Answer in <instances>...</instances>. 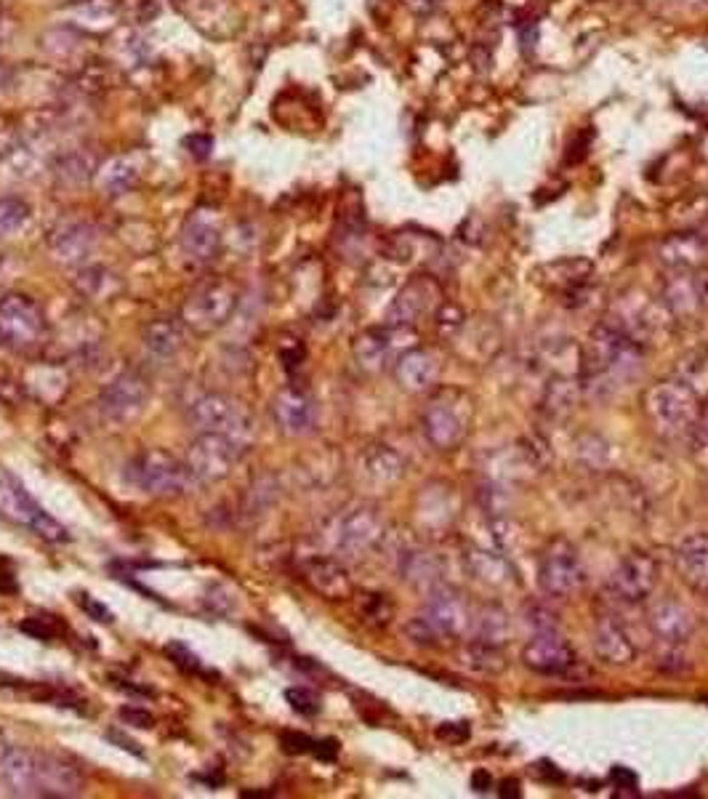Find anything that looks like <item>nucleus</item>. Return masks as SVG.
<instances>
[{
    "label": "nucleus",
    "instance_id": "obj_8",
    "mask_svg": "<svg viewBox=\"0 0 708 799\" xmlns=\"http://www.w3.org/2000/svg\"><path fill=\"white\" fill-rule=\"evenodd\" d=\"M243 453L245 445L229 434L200 432V437L186 448L184 464L189 466L194 482H218L237 466Z\"/></svg>",
    "mask_w": 708,
    "mask_h": 799
},
{
    "label": "nucleus",
    "instance_id": "obj_43",
    "mask_svg": "<svg viewBox=\"0 0 708 799\" xmlns=\"http://www.w3.org/2000/svg\"><path fill=\"white\" fill-rule=\"evenodd\" d=\"M359 613L365 615V621H370L373 626H386L394 615V605L383 595H365Z\"/></svg>",
    "mask_w": 708,
    "mask_h": 799
},
{
    "label": "nucleus",
    "instance_id": "obj_17",
    "mask_svg": "<svg viewBox=\"0 0 708 799\" xmlns=\"http://www.w3.org/2000/svg\"><path fill=\"white\" fill-rule=\"evenodd\" d=\"M221 251V221L216 210L197 208L181 227V253L192 264H210Z\"/></svg>",
    "mask_w": 708,
    "mask_h": 799
},
{
    "label": "nucleus",
    "instance_id": "obj_55",
    "mask_svg": "<svg viewBox=\"0 0 708 799\" xmlns=\"http://www.w3.org/2000/svg\"><path fill=\"white\" fill-rule=\"evenodd\" d=\"M498 795H501V797H520V784H517V778H506V781L501 784Z\"/></svg>",
    "mask_w": 708,
    "mask_h": 799
},
{
    "label": "nucleus",
    "instance_id": "obj_38",
    "mask_svg": "<svg viewBox=\"0 0 708 799\" xmlns=\"http://www.w3.org/2000/svg\"><path fill=\"white\" fill-rule=\"evenodd\" d=\"M578 405V384L572 379H554L543 392V413L551 418H567Z\"/></svg>",
    "mask_w": 708,
    "mask_h": 799
},
{
    "label": "nucleus",
    "instance_id": "obj_45",
    "mask_svg": "<svg viewBox=\"0 0 708 799\" xmlns=\"http://www.w3.org/2000/svg\"><path fill=\"white\" fill-rule=\"evenodd\" d=\"M285 698H288L291 709L304 714V717H315L320 712V696L309 688H288Z\"/></svg>",
    "mask_w": 708,
    "mask_h": 799
},
{
    "label": "nucleus",
    "instance_id": "obj_31",
    "mask_svg": "<svg viewBox=\"0 0 708 799\" xmlns=\"http://www.w3.org/2000/svg\"><path fill=\"white\" fill-rule=\"evenodd\" d=\"M139 179H142V166L134 155H115L104 161L96 171V185L110 198L131 193L139 185Z\"/></svg>",
    "mask_w": 708,
    "mask_h": 799
},
{
    "label": "nucleus",
    "instance_id": "obj_34",
    "mask_svg": "<svg viewBox=\"0 0 708 799\" xmlns=\"http://www.w3.org/2000/svg\"><path fill=\"white\" fill-rule=\"evenodd\" d=\"M120 19V0H78L72 11V24L80 32H107Z\"/></svg>",
    "mask_w": 708,
    "mask_h": 799
},
{
    "label": "nucleus",
    "instance_id": "obj_11",
    "mask_svg": "<svg viewBox=\"0 0 708 799\" xmlns=\"http://www.w3.org/2000/svg\"><path fill=\"white\" fill-rule=\"evenodd\" d=\"M174 8L192 29L210 40H232L243 29V13L235 0H174Z\"/></svg>",
    "mask_w": 708,
    "mask_h": 799
},
{
    "label": "nucleus",
    "instance_id": "obj_5",
    "mask_svg": "<svg viewBox=\"0 0 708 799\" xmlns=\"http://www.w3.org/2000/svg\"><path fill=\"white\" fill-rule=\"evenodd\" d=\"M126 474L142 493L155 498H178L194 485L189 466L166 450H142Z\"/></svg>",
    "mask_w": 708,
    "mask_h": 799
},
{
    "label": "nucleus",
    "instance_id": "obj_60",
    "mask_svg": "<svg viewBox=\"0 0 708 799\" xmlns=\"http://www.w3.org/2000/svg\"><path fill=\"white\" fill-rule=\"evenodd\" d=\"M0 16H3V11H0Z\"/></svg>",
    "mask_w": 708,
    "mask_h": 799
},
{
    "label": "nucleus",
    "instance_id": "obj_50",
    "mask_svg": "<svg viewBox=\"0 0 708 799\" xmlns=\"http://www.w3.org/2000/svg\"><path fill=\"white\" fill-rule=\"evenodd\" d=\"M78 605H80L94 621H99V623H112V613H110V607H104L99 599H94L91 595H80V597H78Z\"/></svg>",
    "mask_w": 708,
    "mask_h": 799
},
{
    "label": "nucleus",
    "instance_id": "obj_32",
    "mask_svg": "<svg viewBox=\"0 0 708 799\" xmlns=\"http://www.w3.org/2000/svg\"><path fill=\"white\" fill-rule=\"evenodd\" d=\"M466 568L480 584H485L490 589L512 587L515 579H517L512 563L504 555H496V552H488V549H469L466 552Z\"/></svg>",
    "mask_w": 708,
    "mask_h": 799
},
{
    "label": "nucleus",
    "instance_id": "obj_33",
    "mask_svg": "<svg viewBox=\"0 0 708 799\" xmlns=\"http://www.w3.org/2000/svg\"><path fill=\"white\" fill-rule=\"evenodd\" d=\"M186 331L189 328L184 325L181 315L178 317H158L144 328L142 342L158 358H177L186 344Z\"/></svg>",
    "mask_w": 708,
    "mask_h": 799
},
{
    "label": "nucleus",
    "instance_id": "obj_14",
    "mask_svg": "<svg viewBox=\"0 0 708 799\" xmlns=\"http://www.w3.org/2000/svg\"><path fill=\"white\" fill-rule=\"evenodd\" d=\"M440 637H466L474 626V613L469 610V602L461 597L456 589L437 584L434 589H429V597L424 605V615H421Z\"/></svg>",
    "mask_w": 708,
    "mask_h": 799
},
{
    "label": "nucleus",
    "instance_id": "obj_39",
    "mask_svg": "<svg viewBox=\"0 0 708 799\" xmlns=\"http://www.w3.org/2000/svg\"><path fill=\"white\" fill-rule=\"evenodd\" d=\"M466 663L474 669V671H485V674H501L506 669V661H504V650L496 647V645H488V642H480V639H472L466 645V653H464Z\"/></svg>",
    "mask_w": 708,
    "mask_h": 799
},
{
    "label": "nucleus",
    "instance_id": "obj_22",
    "mask_svg": "<svg viewBox=\"0 0 708 799\" xmlns=\"http://www.w3.org/2000/svg\"><path fill=\"white\" fill-rule=\"evenodd\" d=\"M647 623L653 629V634L666 642V645H682L693 637L696 621L693 613L671 597L655 599L647 610Z\"/></svg>",
    "mask_w": 708,
    "mask_h": 799
},
{
    "label": "nucleus",
    "instance_id": "obj_40",
    "mask_svg": "<svg viewBox=\"0 0 708 799\" xmlns=\"http://www.w3.org/2000/svg\"><path fill=\"white\" fill-rule=\"evenodd\" d=\"M118 288V280L104 267H86L78 277V291L88 299H107Z\"/></svg>",
    "mask_w": 708,
    "mask_h": 799
},
{
    "label": "nucleus",
    "instance_id": "obj_16",
    "mask_svg": "<svg viewBox=\"0 0 708 799\" xmlns=\"http://www.w3.org/2000/svg\"><path fill=\"white\" fill-rule=\"evenodd\" d=\"M523 663L543 677H564L578 666L572 645L554 629H540L523 647Z\"/></svg>",
    "mask_w": 708,
    "mask_h": 799
},
{
    "label": "nucleus",
    "instance_id": "obj_30",
    "mask_svg": "<svg viewBox=\"0 0 708 799\" xmlns=\"http://www.w3.org/2000/svg\"><path fill=\"white\" fill-rule=\"evenodd\" d=\"M99 166H102L99 158L91 150H83V147L56 152L54 161H51V171H54L56 182L64 185V187H80V185L96 179Z\"/></svg>",
    "mask_w": 708,
    "mask_h": 799
},
{
    "label": "nucleus",
    "instance_id": "obj_23",
    "mask_svg": "<svg viewBox=\"0 0 708 799\" xmlns=\"http://www.w3.org/2000/svg\"><path fill=\"white\" fill-rule=\"evenodd\" d=\"M83 789L80 773L62 762L54 754H40L37 752V765H35V797H54L67 799L78 797Z\"/></svg>",
    "mask_w": 708,
    "mask_h": 799
},
{
    "label": "nucleus",
    "instance_id": "obj_26",
    "mask_svg": "<svg viewBox=\"0 0 708 799\" xmlns=\"http://www.w3.org/2000/svg\"><path fill=\"white\" fill-rule=\"evenodd\" d=\"M307 584L325 599H347L352 597V579L350 571L333 560V557H315L304 565Z\"/></svg>",
    "mask_w": 708,
    "mask_h": 799
},
{
    "label": "nucleus",
    "instance_id": "obj_28",
    "mask_svg": "<svg viewBox=\"0 0 708 799\" xmlns=\"http://www.w3.org/2000/svg\"><path fill=\"white\" fill-rule=\"evenodd\" d=\"M35 765L37 752L29 749H8L0 760V784L11 797H35Z\"/></svg>",
    "mask_w": 708,
    "mask_h": 799
},
{
    "label": "nucleus",
    "instance_id": "obj_46",
    "mask_svg": "<svg viewBox=\"0 0 708 799\" xmlns=\"http://www.w3.org/2000/svg\"><path fill=\"white\" fill-rule=\"evenodd\" d=\"M166 653L174 658V663H177L178 669L192 671V674H202V661H200L184 642H178V639L169 642V645H166Z\"/></svg>",
    "mask_w": 708,
    "mask_h": 799
},
{
    "label": "nucleus",
    "instance_id": "obj_7",
    "mask_svg": "<svg viewBox=\"0 0 708 799\" xmlns=\"http://www.w3.org/2000/svg\"><path fill=\"white\" fill-rule=\"evenodd\" d=\"M45 336V317L35 299L24 293H5L0 299V347L27 352Z\"/></svg>",
    "mask_w": 708,
    "mask_h": 799
},
{
    "label": "nucleus",
    "instance_id": "obj_41",
    "mask_svg": "<svg viewBox=\"0 0 708 799\" xmlns=\"http://www.w3.org/2000/svg\"><path fill=\"white\" fill-rule=\"evenodd\" d=\"M29 218V205L21 198H0V237L13 235Z\"/></svg>",
    "mask_w": 708,
    "mask_h": 799
},
{
    "label": "nucleus",
    "instance_id": "obj_20",
    "mask_svg": "<svg viewBox=\"0 0 708 799\" xmlns=\"http://www.w3.org/2000/svg\"><path fill=\"white\" fill-rule=\"evenodd\" d=\"M440 299V285L432 277H416L410 280L386 309V325L410 328L421 315L432 312L434 301Z\"/></svg>",
    "mask_w": 708,
    "mask_h": 799
},
{
    "label": "nucleus",
    "instance_id": "obj_44",
    "mask_svg": "<svg viewBox=\"0 0 708 799\" xmlns=\"http://www.w3.org/2000/svg\"><path fill=\"white\" fill-rule=\"evenodd\" d=\"M161 11V0H120V19L131 24H144L155 19Z\"/></svg>",
    "mask_w": 708,
    "mask_h": 799
},
{
    "label": "nucleus",
    "instance_id": "obj_56",
    "mask_svg": "<svg viewBox=\"0 0 708 799\" xmlns=\"http://www.w3.org/2000/svg\"><path fill=\"white\" fill-rule=\"evenodd\" d=\"M8 749H11V744H8V738H5V733L0 730V760L8 754Z\"/></svg>",
    "mask_w": 708,
    "mask_h": 799
},
{
    "label": "nucleus",
    "instance_id": "obj_58",
    "mask_svg": "<svg viewBox=\"0 0 708 799\" xmlns=\"http://www.w3.org/2000/svg\"><path fill=\"white\" fill-rule=\"evenodd\" d=\"M701 416L706 418V426H704V432H706V434H708V410H706V413H701Z\"/></svg>",
    "mask_w": 708,
    "mask_h": 799
},
{
    "label": "nucleus",
    "instance_id": "obj_19",
    "mask_svg": "<svg viewBox=\"0 0 708 799\" xmlns=\"http://www.w3.org/2000/svg\"><path fill=\"white\" fill-rule=\"evenodd\" d=\"M408 328H397V325H386V328H370L365 334H359L354 339V360L359 363V368L365 371H381L389 363L394 366L397 358L402 352H408L410 347L399 344V336Z\"/></svg>",
    "mask_w": 708,
    "mask_h": 799
},
{
    "label": "nucleus",
    "instance_id": "obj_4",
    "mask_svg": "<svg viewBox=\"0 0 708 799\" xmlns=\"http://www.w3.org/2000/svg\"><path fill=\"white\" fill-rule=\"evenodd\" d=\"M645 413L653 421V426L669 437L685 434L687 429L698 426L701 405L698 395L685 382H658L645 395Z\"/></svg>",
    "mask_w": 708,
    "mask_h": 799
},
{
    "label": "nucleus",
    "instance_id": "obj_13",
    "mask_svg": "<svg viewBox=\"0 0 708 799\" xmlns=\"http://www.w3.org/2000/svg\"><path fill=\"white\" fill-rule=\"evenodd\" d=\"M150 400V384L136 371H123L99 395V410L112 424H131L139 418Z\"/></svg>",
    "mask_w": 708,
    "mask_h": 799
},
{
    "label": "nucleus",
    "instance_id": "obj_42",
    "mask_svg": "<svg viewBox=\"0 0 708 799\" xmlns=\"http://www.w3.org/2000/svg\"><path fill=\"white\" fill-rule=\"evenodd\" d=\"M21 144V126L16 118L0 112V163L13 158V152L19 150Z\"/></svg>",
    "mask_w": 708,
    "mask_h": 799
},
{
    "label": "nucleus",
    "instance_id": "obj_2",
    "mask_svg": "<svg viewBox=\"0 0 708 799\" xmlns=\"http://www.w3.org/2000/svg\"><path fill=\"white\" fill-rule=\"evenodd\" d=\"M472 418H474L472 398L464 390L445 387V390H437L426 402L421 413V426L426 440L437 450H453L466 440Z\"/></svg>",
    "mask_w": 708,
    "mask_h": 799
},
{
    "label": "nucleus",
    "instance_id": "obj_1",
    "mask_svg": "<svg viewBox=\"0 0 708 799\" xmlns=\"http://www.w3.org/2000/svg\"><path fill=\"white\" fill-rule=\"evenodd\" d=\"M637 366H639V347L626 331H621L610 323L597 325L591 331L589 344L583 350V360H580L586 384H597L610 376L629 379L637 371Z\"/></svg>",
    "mask_w": 708,
    "mask_h": 799
},
{
    "label": "nucleus",
    "instance_id": "obj_53",
    "mask_svg": "<svg viewBox=\"0 0 708 799\" xmlns=\"http://www.w3.org/2000/svg\"><path fill=\"white\" fill-rule=\"evenodd\" d=\"M472 789H474V792H480V795H485V792H490V789H493V778H490L485 770H480V773H474V776H472Z\"/></svg>",
    "mask_w": 708,
    "mask_h": 799
},
{
    "label": "nucleus",
    "instance_id": "obj_27",
    "mask_svg": "<svg viewBox=\"0 0 708 799\" xmlns=\"http://www.w3.org/2000/svg\"><path fill=\"white\" fill-rule=\"evenodd\" d=\"M86 32H80L75 24H64V27H54V29H45L40 37H37V48L59 62V64H78V67H86L80 62L88 59V45H86Z\"/></svg>",
    "mask_w": 708,
    "mask_h": 799
},
{
    "label": "nucleus",
    "instance_id": "obj_18",
    "mask_svg": "<svg viewBox=\"0 0 708 799\" xmlns=\"http://www.w3.org/2000/svg\"><path fill=\"white\" fill-rule=\"evenodd\" d=\"M96 237H99L96 227L88 218L70 216V218L59 221L56 229L51 232V240H48L51 256L59 264H64V267H78V264H83L94 253Z\"/></svg>",
    "mask_w": 708,
    "mask_h": 799
},
{
    "label": "nucleus",
    "instance_id": "obj_48",
    "mask_svg": "<svg viewBox=\"0 0 708 799\" xmlns=\"http://www.w3.org/2000/svg\"><path fill=\"white\" fill-rule=\"evenodd\" d=\"M184 147L189 150V155H192V158H197V161H205V158H210L213 139H210L208 134H192V136H186V139H184Z\"/></svg>",
    "mask_w": 708,
    "mask_h": 799
},
{
    "label": "nucleus",
    "instance_id": "obj_9",
    "mask_svg": "<svg viewBox=\"0 0 708 799\" xmlns=\"http://www.w3.org/2000/svg\"><path fill=\"white\" fill-rule=\"evenodd\" d=\"M538 584L548 597H570L586 584V568L567 539H551L538 557Z\"/></svg>",
    "mask_w": 708,
    "mask_h": 799
},
{
    "label": "nucleus",
    "instance_id": "obj_47",
    "mask_svg": "<svg viewBox=\"0 0 708 799\" xmlns=\"http://www.w3.org/2000/svg\"><path fill=\"white\" fill-rule=\"evenodd\" d=\"M317 744L320 741H315L304 733H283V749L291 752V754H315Z\"/></svg>",
    "mask_w": 708,
    "mask_h": 799
},
{
    "label": "nucleus",
    "instance_id": "obj_21",
    "mask_svg": "<svg viewBox=\"0 0 708 799\" xmlns=\"http://www.w3.org/2000/svg\"><path fill=\"white\" fill-rule=\"evenodd\" d=\"M272 418L291 437H304L315 426V402L299 387H283L272 398Z\"/></svg>",
    "mask_w": 708,
    "mask_h": 799
},
{
    "label": "nucleus",
    "instance_id": "obj_49",
    "mask_svg": "<svg viewBox=\"0 0 708 799\" xmlns=\"http://www.w3.org/2000/svg\"><path fill=\"white\" fill-rule=\"evenodd\" d=\"M437 738L448 744H464L469 738V725L466 722H445L437 728Z\"/></svg>",
    "mask_w": 708,
    "mask_h": 799
},
{
    "label": "nucleus",
    "instance_id": "obj_54",
    "mask_svg": "<svg viewBox=\"0 0 708 799\" xmlns=\"http://www.w3.org/2000/svg\"><path fill=\"white\" fill-rule=\"evenodd\" d=\"M13 80H16V72H13V67H11V64H5V62H0V94H5V91L13 86Z\"/></svg>",
    "mask_w": 708,
    "mask_h": 799
},
{
    "label": "nucleus",
    "instance_id": "obj_52",
    "mask_svg": "<svg viewBox=\"0 0 708 799\" xmlns=\"http://www.w3.org/2000/svg\"><path fill=\"white\" fill-rule=\"evenodd\" d=\"M610 781H613L618 789H629V792H634V789L639 787L637 776H634L629 768H621V765H615V768H613V773H610Z\"/></svg>",
    "mask_w": 708,
    "mask_h": 799
},
{
    "label": "nucleus",
    "instance_id": "obj_51",
    "mask_svg": "<svg viewBox=\"0 0 708 799\" xmlns=\"http://www.w3.org/2000/svg\"><path fill=\"white\" fill-rule=\"evenodd\" d=\"M120 720L126 725H134V728H152L155 725V717L147 712V709H120Z\"/></svg>",
    "mask_w": 708,
    "mask_h": 799
},
{
    "label": "nucleus",
    "instance_id": "obj_24",
    "mask_svg": "<svg viewBox=\"0 0 708 799\" xmlns=\"http://www.w3.org/2000/svg\"><path fill=\"white\" fill-rule=\"evenodd\" d=\"M394 379L405 392H429L440 382V360L421 347H410L394 363Z\"/></svg>",
    "mask_w": 708,
    "mask_h": 799
},
{
    "label": "nucleus",
    "instance_id": "obj_15",
    "mask_svg": "<svg viewBox=\"0 0 708 799\" xmlns=\"http://www.w3.org/2000/svg\"><path fill=\"white\" fill-rule=\"evenodd\" d=\"M658 584V563L647 552H631L621 560L607 581V595L626 605H637L653 595Z\"/></svg>",
    "mask_w": 708,
    "mask_h": 799
},
{
    "label": "nucleus",
    "instance_id": "obj_12",
    "mask_svg": "<svg viewBox=\"0 0 708 799\" xmlns=\"http://www.w3.org/2000/svg\"><path fill=\"white\" fill-rule=\"evenodd\" d=\"M383 517L375 507H354L350 509L333 531V549L344 557H365L383 541Z\"/></svg>",
    "mask_w": 708,
    "mask_h": 799
},
{
    "label": "nucleus",
    "instance_id": "obj_36",
    "mask_svg": "<svg viewBox=\"0 0 708 799\" xmlns=\"http://www.w3.org/2000/svg\"><path fill=\"white\" fill-rule=\"evenodd\" d=\"M663 261L674 269H693L706 256V243L696 235H677L663 243Z\"/></svg>",
    "mask_w": 708,
    "mask_h": 799
},
{
    "label": "nucleus",
    "instance_id": "obj_35",
    "mask_svg": "<svg viewBox=\"0 0 708 799\" xmlns=\"http://www.w3.org/2000/svg\"><path fill=\"white\" fill-rule=\"evenodd\" d=\"M472 629H474V639L496 645V647H504L506 639H509V634H512V621H509V613L501 605L490 602V605H485L477 613Z\"/></svg>",
    "mask_w": 708,
    "mask_h": 799
},
{
    "label": "nucleus",
    "instance_id": "obj_57",
    "mask_svg": "<svg viewBox=\"0 0 708 799\" xmlns=\"http://www.w3.org/2000/svg\"><path fill=\"white\" fill-rule=\"evenodd\" d=\"M416 8H432V5H437L440 0H410Z\"/></svg>",
    "mask_w": 708,
    "mask_h": 799
},
{
    "label": "nucleus",
    "instance_id": "obj_29",
    "mask_svg": "<svg viewBox=\"0 0 708 799\" xmlns=\"http://www.w3.org/2000/svg\"><path fill=\"white\" fill-rule=\"evenodd\" d=\"M677 573L698 592H708V533H696L677 547Z\"/></svg>",
    "mask_w": 708,
    "mask_h": 799
},
{
    "label": "nucleus",
    "instance_id": "obj_25",
    "mask_svg": "<svg viewBox=\"0 0 708 799\" xmlns=\"http://www.w3.org/2000/svg\"><path fill=\"white\" fill-rule=\"evenodd\" d=\"M594 650L610 666H626L637 658V645L631 642L623 623L613 615H602L594 626Z\"/></svg>",
    "mask_w": 708,
    "mask_h": 799
},
{
    "label": "nucleus",
    "instance_id": "obj_37",
    "mask_svg": "<svg viewBox=\"0 0 708 799\" xmlns=\"http://www.w3.org/2000/svg\"><path fill=\"white\" fill-rule=\"evenodd\" d=\"M362 466H365V474H367L373 482H381V485L399 480V474H402V469H405L402 458H399L391 448H386V445H373V448L362 456Z\"/></svg>",
    "mask_w": 708,
    "mask_h": 799
},
{
    "label": "nucleus",
    "instance_id": "obj_6",
    "mask_svg": "<svg viewBox=\"0 0 708 799\" xmlns=\"http://www.w3.org/2000/svg\"><path fill=\"white\" fill-rule=\"evenodd\" d=\"M0 515L8 517L11 523L32 531L37 539L43 541H51V544H64L70 541V533L67 528L54 520L27 490L21 482H16L13 477L3 474L0 477Z\"/></svg>",
    "mask_w": 708,
    "mask_h": 799
},
{
    "label": "nucleus",
    "instance_id": "obj_3",
    "mask_svg": "<svg viewBox=\"0 0 708 799\" xmlns=\"http://www.w3.org/2000/svg\"><path fill=\"white\" fill-rule=\"evenodd\" d=\"M240 304V288L226 277H210L200 283L181 307V320L189 331L208 336L224 328Z\"/></svg>",
    "mask_w": 708,
    "mask_h": 799
},
{
    "label": "nucleus",
    "instance_id": "obj_59",
    "mask_svg": "<svg viewBox=\"0 0 708 799\" xmlns=\"http://www.w3.org/2000/svg\"><path fill=\"white\" fill-rule=\"evenodd\" d=\"M62 3H78V0H62Z\"/></svg>",
    "mask_w": 708,
    "mask_h": 799
},
{
    "label": "nucleus",
    "instance_id": "obj_10",
    "mask_svg": "<svg viewBox=\"0 0 708 799\" xmlns=\"http://www.w3.org/2000/svg\"><path fill=\"white\" fill-rule=\"evenodd\" d=\"M189 421L197 432H216V434H229L248 445L251 437V416L248 410L229 395L221 392H205L200 398L189 402Z\"/></svg>",
    "mask_w": 708,
    "mask_h": 799
}]
</instances>
